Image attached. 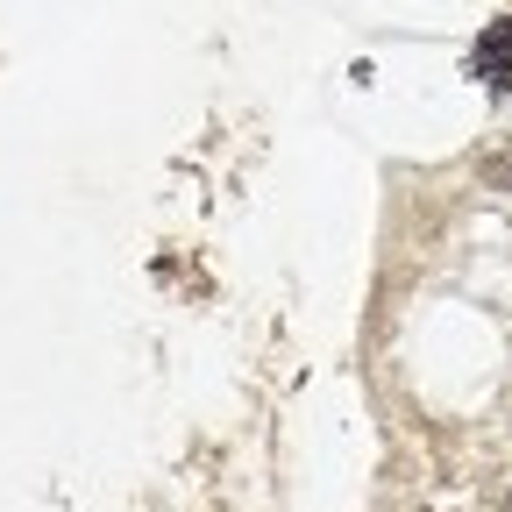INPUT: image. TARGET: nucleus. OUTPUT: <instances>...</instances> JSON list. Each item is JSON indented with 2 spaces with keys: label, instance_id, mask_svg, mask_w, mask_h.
<instances>
[{
  "label": "nucleus",
  "instance_id": "obj_1",
  "mask_svg": "<svg viewBox=\"0 0 512 512\" xmlns=\"http://www.w3.org/2000/svg\"><path fill=\"white\" fill-rule=\"evenodd\" d=\"M470 72L498 93V100H512V15L498 22V29H484L477 36V57H470Z\"/></svg>",
  "mask_w": 512,
  "mask_h": 512
}]
</instances>
